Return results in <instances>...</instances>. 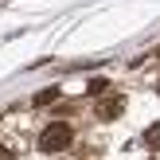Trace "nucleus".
I'll return each instance as SVG.
<instances>
[{
    "mask_svg": "<svg viewBox=\"0 0 160 160\" xmlns=\"http://www.w3.org/2000/svg\"><path fill=\"white\" fill-rule=\"evenodd\" d=\"M31 102H35V106H51V102H59V86H47V90H39Z\"/></svg>",
    "mask_w": 160,
    "mask_h": 160,
    "instance_id": "nucleus-3",
    "label": "nucleus"
},
{
    "mask_svg": "<svg viewBox=\"0 0 160 160\" xmlns=\"http://www.w3.org/2000/svg\"><path fill=\"white\" fill-rule=\"evenodd\" d=\"M0 160H12V152H8V148H4V145H0Z\"/></svg>",
    "mask_w": 160,
    "mask_h": 160,
    "instance_id": "nucleus-6",
    "label": "nucleus"
},
{
    "mask_svg": "<svg viewBox=\"0 0 160 160\" xmlns=\"http://www.w3.org/2000/svg\"><path fill=\"white\" fill-rule=\"evenodd\" d=\"M156 55H160V47H156Z\"/></svg>",
    "mask_w": 160,
    "mask_h": 160,
    "instance_id": "nucleus-7",
    "label": "nucleus"
},
{
    "mask_svg": "<svg viewBox=\"0 0 160 160\" xmlns=\"http://www.w3.org/2000/svg\"><path fill=\"white\" fill-rule=\"evenodd\" d=\"M70 141H74V129H70L67 121H55V125H47V129L39 133V148H43L47 156H55V152H62V148H70Z\"/></svg>",
    "mask_w": 160,
    "mask_h": 160,
    "instance_id": "nucleus-1",
    "label": "nucleus"
},
{
    "mask_svg": "<svg viewBox=\"0 0 160 160\" xmlns=\"http://www.w3.org/2000/svg\"><path fill=\"white\" fill-rule=\"evenodd\" d=\"M106 90H109V78H102V74L86 82V94H94V98H98V94H106Z\"/></svg>",
    "mask_w": 160,
    "mask_h": 160,
    "instance_id": "nucleus-4",
    "label": "nucleus"
},
{
    "mask_svg": "<svg viewBox=\"0 0 160 160\" xmlns=\"http://www.w3.org/2000/svg\"><path fill=\"white\" fill-rule=\"evenodd\" d=\"M145 145H148V148H160V121H152V125L145 129Z\"/></svg>",
    "mask_w": 160,
    "mask_h": 160,
    "instance_id": "nucleus-5",
    "label": "nucleus"
},
{
    "mask_svg": "<svg viewBox=\"0 0 160 160\" xmlns=\"http://www.w3.org/2000/svg\"><path fill=\"white\" fill-rule=\"evenodd\" d=\"M121 109H125V98H102L94 113H98V121H113V117H121Z\"/></svg>",
    "mask_w": 160,
    "mask_h": 160,
    "instance_id": "nucleus-2",
    "label": "nucleus"
}]
</instances>
